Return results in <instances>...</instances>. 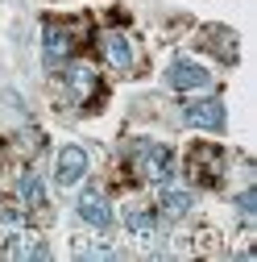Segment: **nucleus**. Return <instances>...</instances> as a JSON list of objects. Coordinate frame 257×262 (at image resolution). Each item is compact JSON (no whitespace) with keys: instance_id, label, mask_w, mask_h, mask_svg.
<instances>
[{"instance_id":"obj_1","label":"nucleus","mask_w":257,"mask_h":262,"mask_svg":"<svg viewBox=\"0 0 257 262\" xmlns=\"http://www.w3.org/2000/svg\"><path fill=\"white\" fill-rule=\"evenodd\" d=\"M133 167H137V175H145L149 183H170V175H174V154H170V146H162V142L141 138V142H133Z\"/></svg>"},{"instance_id":"obj_2","label":"nucleus","mask_w":257,"mask_h":262,"mask_svg":"<svg viewBox=\"0 0 257 262\" xmlns=\"http://www.w3.org/2000/svg\"><path fill=\"white\" fill-rule=\"evenodd\" d=\"M183 121L191 129H208V134H220L228 125V113H224V100L216 96H203V100H187L183 104Z\"/></svg>"},{"instance_id":"obj_3","label":"nucleus","mask_w":257,"mask_h":262,"mask_svg":"<svg viewBox=\"0 0 257 262\" xmlns=\"http://www.w3.org/2000/svg\"><path fill=\"white\" fill-rule=\"evenodd\" d=\"M75 34L67 25H46V38H42V58H46V67L54 71V67H67L71 62V54H75Z\"/></svg>"},{"instance_id":"obj_4","label":"nucleus","mask_w":257,"mask_h":262,"mask_svg":"<svg viewBox=\"0 0 257 262\" xmlns=\"http://www.w3.org/2000/svg\"><path fill=\"white\" fill-rule=\"evenodd\" d=\"M83 175H87V150H83V146H62V150H58V162H54L58 187H75Z\"/></svg>"},{"instance_id":"obj_5","label":"nucleus","mask_w":257,"mask_h":262,"mask_svg":"<svg viewBox=\"0 0 257 262\" xmlns=\"http://www.w3.org/2000/svg\"><path fill=\"white\" fill-rule=\"evenodd\" d=\"M166 83H170V88H178V92H199V88H208V83H212V71H203L199 62H191V58H178V62H170Z\"/></svg>"},{"instance_id":"obj_6","label":"nucleus","mask_w":257,"mask_h":262,"mask_svg":"<svg viewBox=\"0 0 257 262\" xmlns=\"http://www.w3.org/2000/svg\"><path fill=\"white\" fill-rule=\"evenodd\" d=\"M62 75H67V92H71L75 104H87L91 96H95V88H100V75H95L91 62H71Z\"/></svg>"},{"instance_id":"obj_7","label":"nucleus","mask_w":257,"mask_h":262,"mask_svg":"<svg viewBox=\"0 0 257 262\" xmlns=\"http://www.w3.org/2000/svg\"><path fill=\"white\" fill-rule=\"evenodd\" d=\"M79 221H87L91 229H108L112 225V208L100 191H83L79 195Z\"/></svg>"},{"instance_id":"obj_8","label":"nucleus","mask_w":257,"mask_h":262,"mask_svg":"<svg viewBox=\"0 0 257 262\" xmlns=\"http://www.w3.org/2000/svg\"><path fill=\"white\" fill-rule=\"evenodd\" d=\"M5 254L9 258H46V242H38V233H29V229H17L13 237H5Z\"/></svg>"},{"instance_id":"obj_9","label":"nucleus","mask_w":257,"mask_h":262,"mask_svg":"<svg viewBox=\"0 0 257 262\" xmlns=\"http://www.w3.org/2000/svg\"><path fill=\"white\" fill-rule=\"evenodd\" d=\"M124 225L133 229L141 242H153V237H158V216H153V208H145V204H128V208H124Z\"/></svg>"},{"instance_id":"obj_10","label":"nucleus","mask_w":257,"mask_h":262,"mask_svg":"<svg viewBox=\"0 0 257 262\" xmlns=\"http://www.w3.org/2000/svg\"><path fill=\"white\" fill-rule=\"evenodd\" d=\"M100 46H104V58L112 62L116 71H133V46H128L124 34H104Z\"/></svg>"},{"instance_id":"obj_11","label":"nucleus","mask_w":257,"mask_h":262,"mask_svg":"<svg viewBox=\"0 0 257 262\" xmlns=\"http://www.w3.org/2000/svg\"><path fill=\"white\" fill-rule=\"evenodd\" d=\"M220 167H224V154L212 150V146H199L191 154V171H199L203 183H220Z\"/></svg>"},{"instance_id":"obj_12","label":"nucleus","mask_w":257,"mask_h":262,"mask_svg":"<svg viewBox=\"0 0 257 262\" xmlns=\"http://www.w3.org/2000/svg\"><path fill=\"white\" fill-rule=\"evenodd\" d=\"M17 200H21L25 208H42V204H46V187H42V179H38L34 171H25V175L17 179Z\"/></svg>"},{"instance_id":"obj_13","label":"nucleus","mask_w":257,"mask_h":262,"mask_svg":"<svg viewBox=\"0 0 257 262\" xmlns=\"http://www.w3.org/2000/svg\"><path fill=\"white\" fill-rule=\"evenodd\" d=\"M191 191H178V187H166L162 200H158V208H162V216H187L191 212Z\"/></svg>"},{"instance_id":"obj_14","label":"nucleus","mask_w":257,"mask_h":262,"mask_svg":"<svg viewBox=\"0 0 257 262\" xmlns=\"http://www.w3.org/2000/svg\"><path fill=\"white\" fill-rule=\"evenodd\" d=\"M237 208H241V216H253V212H257V191H253V187H249V191H241Z\"/></svg>"}]
</instances>
